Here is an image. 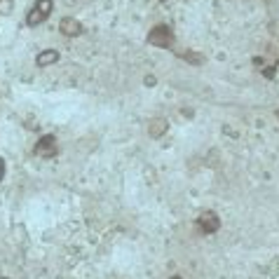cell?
<instances>
[{"label": "cell", "mask_w": 279, "mask_h": 279, "mask_svg": "<svg viewBox=\"0 0 279 279\" xmlns=\"http://www.w3.org/2000/svg\"><path fill=\"white\" fill-rule=\"evenodd\" d=\"M50 12H52V0H38L33 10L28 12L26 24L28 26H38V24H42L47 17H50Z\"/></svg>", "instance_id": "1"}, {"label": "cell", "mask_w": 279, "mask_h": 279, "mask_svg": "<svg viewBox=\"0 0 279 279\" xmlns=\"http://www.w3.org/2000/svg\"><path fill=\"white\" fill-rule=\"evenodd\" d=\"M148 42H151L153 47H169L174 42V35L167 26H155L151 33H148Z\"/></svg>", "instance_id": "2"}, {"label": "cell", "mask_w": 279, "mask_h": 279, "mask_svg": "<svg viewBox=\"0 0 279 279\" xmlns=\"http://www.w3.org/2000/svg\"><path fill=\"white\" fill-rule=\"evenodd\" d=\"M197 225H200V230H204V232H216V230L221 228V221H218V216L213 211H202L200 218H197Z\"/></svg>", "instance_id": "3"}, {"label": "cell", "mask_w": 279, "mask_h": 279, "mask_svg": "<svg viewBox=\"0 0 279 279\" xmlns=\"http://www.w3.org/2000/svg\"><path fill=\"white\" fill-rule=\"evenodd\" d=\"M54 153H56L54 136H42V139L38 141V145H35V155H40V157H52Z\"/></svg>", "instance_id": "4"}, {"label": "cell", "mask_w": 279, "mask_h": 279, "mask_svg": "<svg viewBox=\"0 0 279 279\" xmlns=\"http://www.w3.org/2000/svg\"><path fill=\"white\" fill-rule=\"evenodd\" d=\"M59 28H61V33H63V35H68V38H75V35L82 33V26H80V22H78V19H73V17L61 19Z\"/></svg>", "instance_id": "5"}, {"label": "cell", "mask_w": 279, "mask_h": 279, "mask_svg": "<svg viewBox=\"0 0 279 279\" xmlns=\"http://www.w3.org/2000/svg\"><path fill=\"white\" fill-rule=\"evenodd\" d=\"M56 61H59V52H54V50H47L38 54V66H52Z\"/></svg>", "instance_id": "6"}, {"label": "cell", "mask_w": 279, "mask_h": 279, "mask_svg": "<svg viewBox=\"0 0 279 279\" xmlns=\"http://www.w3.org/2000/svg\"><path fill=\"white\" fill-rule=\"evenodd\" d=\"M148 132H151L153 136H162L164 132H167V122H164V120H153L151 127H148Z\"/></svg>", "instance_id": "7"}, {"label": "cell", "mask_w": 279, "mask_h": 279, "mask_svg": "<svg viewBox=\"0 0 279 279\" xmlns=\"http://www.w3.org/2000/svg\"><path fill=\"white\" fill-rule=\"evenodd\" d=\"M0 12H3V14L10 12V0H3V3H0Z\"/></svg>", "instance_id": "8"}, {"label": "cell", "mask_w": 279, "mask_h": 279, "mask_svg": "<svg viewBox=\"0 0 279 279\" xmlns=\"http://www.w3.org/2000/svg\"><path fill=\"white\" fill-rule=\"evenodd\" d=\"M3 176H5V160L0 157V179H3Z\"/></svg>", "instance_id": "9"}, {"label": "cell", "mask_w": 279, "mask_h": 279, "mask_svg": "<svg viewBox=\"0 0 279 279\" xmlns=\"http://www.w3.org/2000/svg\"><path fill=\"white\" fill-rule=\"evenodd\" d=\"M145 84H148V87H153V84H155V78H153V75H145Z\"/></svg>", "instance_id": "10"}, {"label": "cell", "mask_w": 279, "mask_h": 279, "mask_svg": "<svg viewBox=\"0 0 279 279\" xmlns=\"http://www.w3.org/2000/svg\"><path fill=\"white\" fill-rule=\"evenodd\" d=\"M171 279H181V277H171Z\"/></svg>", "instance_id": "11"}]
</instances>
